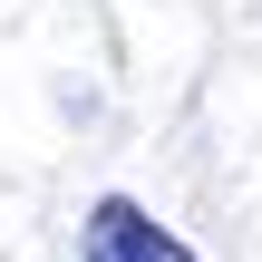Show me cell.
<instances>
[{
    "label": "cell",
    "mask_w": 262,
    "mask_h": 262,
    "mask_svg": "<svg viewBox=\"0 0 262 262\" xmlns=\"http://www.w3.org/2000/svg\"><path fill=\"white\" fill-rule=\"evenodd\" d=\"M78 262H194L136 194H97L88 224H78Z\"/></svg>",
    "instance_id": "obj_1"
}]
</instances>
